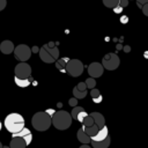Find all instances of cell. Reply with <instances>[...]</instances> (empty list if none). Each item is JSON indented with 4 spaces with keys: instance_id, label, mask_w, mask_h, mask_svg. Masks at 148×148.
<instances>
[{
    "instance_id": "cell-36",
    "label": "cell",
    "mask_w": 148,
    "mask_h": 148,
    "mask_svg": "<svg viewBox=\"0 0 148 148\" xmlns=\"http://www.w3.org/2000/svg\"><path fill=\"white\" fill-rule=\"evenodd\" d=\"M80 148H91V147L89 146V143H82V146Z\"/></svg>"
},
{
    "instance_id": "cell-25",
    "label": "cell",
    "mask_w": 148,
    "mask_h": 148,
    "mask_svg": "<svg viewBox=\"0 0 148 148\" xmlns=\"http://www.w3.org/2000/svg\"><path fill=\"white\" fill-rule=\"evenodd\" d=\"M84 83H86V86H87V88L88 89H92V88H95L96 87V81H95V79L94 77H88L86 81H84Z\"/></svg>"
},
{
    "instance_id": "cell-27",
    "label": "cell",
    "mask_w": 148,
    "mask_h": 148,
    "mask_svg": "<svg viewBox=\"0 0 148 148\" xmlns=\"http://www.w3.org/2000/svg\"><path fill=\"white\" fill-rule=\"evenodd\" d=\"M76 89H77V90H81V91H84V90H87V86H86L84 82H80V83L76 86Z\"/></svg>"
},
{
    "instance_id": "cell-2",
    "label": "cell",
    "mask_w": 148,
    "mask_h": 148,
    "mask_svg": "<svg viewBox=\"0 0 148 148\" xmlns=\"http://www.w3.org/2000/svg\"><path fill=\"white\" fill-rule=\"evenodd\" d=\"M5 127L12 134L16 133L24 127V118L20 113H9L5 118Z\"/></svg>"
},
{
    "instance_id": "cell-24",
    "label": "cell",
    "mask_w": 148,
    "mask_h": 148,
    "mask_svg": "<svg viewBox=\"0 0 148 148\" xmlns=\"http://www.w3.org/2000/svg\"><path fill=\"white\" fill-rule=\"evenodd\" d=\"M103 3L108 8H113L119 3V0H103Z\"/></svg>"
},
{
    "instance_id": "cell-9",
    "label": "cell",
    "mask_w": 148,
    "mask_h": 148,
    "mask_svg": "<svg viewBox=\"0 0 148 148\" xmlns=\"http://www.w3.org/2000/svg\"><path fill=\"white\" fill-rule=\"evenodd\" d=\"M103 72H104V67L99 62H91L88 66V74L91 77H94V79L102 76L103 75Z\"/></svg>"
},
{
    "instance_id": "cell-22",
    "label": "cell",
    "mask_w": 148,
    "mask_h": 148,
    "mask_svg": "<svg viewBox=\"0 0 148 148\" xmlns=\"http://www.w3.org/2000/svg\"><path fill=\"white\" fill-rule=\"evenodd\" d=\"M81 124H82V126H91V125L94 124V119H92V117H91L90 114H87V116L82 119Z\"/></svg>"
},
{
    "instance_id": "cell-43",
    "label": "cell",
    "mask_w": 148,
    "mask_h": 148,
    "mask_svg": "<svg viewBox=\"0 0 148 148\" xmlns=\"http://www.w3.org/2000/svg\"><path fill=\"white\" fill-rule=\"evenodd\" d=\"M2 148H9V147H7V146H5V147H2Z\"/></svg>"
},
{
    "instance_id": "cell-26",
    "label": "cell",
    "mask_w": 148,
    "mask_h": 148,
    "mask_svg": "<svg viewBox=\"0 0 148 148\" xmlns=\"http://www.w3.org/2000/svg\"><path fill=\"white\" fill-rule=\"evenodd\" d=\"M87 114H88V113H87L84 110H82V111H81V112H80V113L76 116V120H79V121L81 123V121H82V119H83V118H84Z\"/></svg>"
},
{
    "instance_id": "cell-17",
    "label": "cell",
    "mask_w": 148,
    "mask_h": 148,
    "mask_svg": "<svg viewBox=\"0 0 148 148\" xmlns=\"http://www.w3.org/2000/svg\"><path fill=\"white\" fill-rule=\"evenodd\" d=\"M90 96H91V98H92L94 103H96V104H98V103H101V102L103 101V96L101 95L99 90H98V89H96V88L90 89Z\"/></svg>"
},
{
    "instance_id": "cell-40",
    "label": "cell",
    "mask_w": 148,
    "mask_h": 148,
    "mask_svg": "<svg viewBox=\"0 0 148 148\" xmlns=\"http://www.w3.org/2000/svg\"><path fill=\"white\" fill-rule=\"evenodd\" d=\"M145 57H146V58H148V52H146V53H145Z\"/></svg>"
},
{
    "instance_id": "cell-1",
    "label": "cell",
    "mask_w": 148,
    "mask_h": 148,
    "mask_svg": "<svg viewBox=\"0 0 148 148\" xmlns=\"http://www.w3.org/2000/svg\"><path fill=\"white\" fill-rule=\"evenodd\" d=\"M51 124L59 131H65L72 125V117L65 110L56 111L51 117Z\"/></svg>"
},
{
    "instance_id": "cell-18",
    "label": "cell",
    "mask_w": 148,
    "mask_h": 148,
    "mask_svg": "<svg viewBox=\"0 0 148 148\" xmlns=\"http://www.w3.org/2000/svg\"><path fill=\"white\" fill-rule=\"evenodd\" d=\"M82 130H83V131L91 138V136H94V135L98 132L99 128H98V126H97L96 124H92L91 126H82Z\"/></svg>"
},
{
    "instance_id": "cell-14",
    "label": "cell",
    "mask_w": 148,
    "mask_h": 148,
    "mask_svg": "<svg viewBox=\"0 0 148 148\" xmlns=\"http://www.w3.org/2000/svg\"><path fill=\"white\" fill-rule=\"evenodd\" d=\"M0 51L3 54H10L14 51V44L10 40H3L0 43Z\"/></svg>"
},
{
    "instance_id": "cell-3",
    "label": "cell",
    "mask_w": 148,
    "mask_h": 148,
    "mask_svg": "<svg viewBox=\"0 0 148 148\" xmlns=\"http://www.w3.org/2000/svg\"><path fill=\"white\" fill-rule=\"evenodd\" d=\"M32 127L39 132H44L51 126V116H49L45 111L36 112L31 118Z\"/></svg>"
},
{
    "instance_id": "cell-28",
    "label": "cell",
    "mask_w": 148,
    "mask_h": 148,
    "mask_svg": "<svg viewBox=\"0 0 148 148\" xmlns=\"http://www.w3.org/2000/svg\"><path fill=\"white\" fill-rule=\"evenodd\" d=\"M112 9H113V12H114L116 14H121V12H123V9H124V8H123L121 6H119V5H117V6H116V7H113Z\"/></svg>"
},
{
    "instance_id": "cell-34",
    "label": "cell",
    "mask_w": 148,
    "mask_h": 148,
    "mask_svg": "<svg viewBox=\"0 0 148 148\" xmlns=\"http://www.w3.org/2000/svg\"><path fill=\"white\" fill-rule=\"evenodd\" d=\"M45 112H46V113H47V114H49V116H51V117H52V116H53V113H54V112H56V111H54V110H53V109H49V110H46V111H45Z\"/></svg>"
},
{
    "instance_id": "cell-33",
    "label": "cell",
    "mask_w": 148,
    "mask_h": 148,
    "mask_svg": "<svg viewBox=\"0 0 148 148\" xmlns=\"http://www.w3.org/2000/svg\"><path fill=\"white\" fill-rule=\"evenodd\" d=\"M127 21H128V17H127L126 15H124V16H121V17H120V22H121V23H124V24H125V23H127Z\"/></svg>"
},
{
    "instance_id": "cell-16",
    "label": "cell",
    "mask_w": 148,
    "mask_h": 148,
    "mask_svg": "<svg viewBox=\"0 0 148 148\" xmlns=\"http://www.w3.org/2000/svg\"><path fill=\"white\" fill-rule=\"evenodd\" d=\"M76 136H77V140L81 142V143H90V136L82 130V128H80L79 131H77V133H76Z\"/></svg>"
},
{
    "instance_id": "cell-10",
    "label": "cell",
    "mask_w": 148,
    "mask_h": 148,
    "mask_svg": "<svg viewBox=\"0 0 148 148\" xmlns=\"http://www.w3.org/2000/svg\"><path fill=\"white\" fill-rule=\"evenodd\" d=\"M12 136H20V138L24 139V141H25L27 146H28V145H30V143H31V140H32V134H31L30 130H28L27 127H23L21 131L16 132V133H13V134H12Z\"/></svg>"
},
{
    "instance_id": "cell-11",
    "label": "cell",
    "mask_w": 148,
    "mask_h": 148,
    "mask_svg": "<svg viewBox=\"0 0 148 148\" xmlns=\"http://www.w3.org/2000/svg\"><path fill=\"white\" fill-rule=\"evenodd\" d=\"M9 148H27V143H25L24 139H22L20 136H12Z\"/></svg>"
},
{
    "instance_id": "cell-19",
    "label": "cell",
    "mask_w": 148,
    "mask_h": 148,
    "mask_svg": "<svg viewBox=\"0 0 148 148\" xmlns=\"http://www.w3.org/2000/svg\"><path fill=\"white\" fill-rule=\"evenodd\" d=\"M69 59L68 58H58L54 62H56V67L59 69V71H61V72H66L65 71V68H66V64H67V61H68Z\"/></svg>"
},
{
    "instance_id": "cell-30",
    "label": "cell",
    "mask_w": 148,
    "mask_h": 148,
    "mask_svg": "<svg viewBox=\"0 0 148 148\" xmlns=\"http://www.w3.org/2000/svg\"><path fill=\"white\" fill-rule=\"evenodd\" d=\"M68 103H69V105H71V106H75V105L77 104V98L73 97V98H71V99H69V102H68Z\"/></svg>"
},
{
    "instance_id": "cell-5",
    "label": "cell",
    "mask_w": 148,
    "mask_h": 148,
    "mask_svg": "<svg viewBox=\"0 0 148 148\" xmlns=\"http://www.w3.org/2000/svg\"><path fill=\"white\" fill-rule=\"evenodd\" d=\"M83 64L79 60V59H69L66 64V68L65 71L73 77H77L83 73Z\"/></svg>"
},
{
    "instance_id": "cell-37",
    "label": "cell",
    "mask_w": 148,
    "mask_h": 148,
    "mask_svg": "<svg viewBox=\"0 0 148 148\" xmlns=\"http://www.w3.org/2000/svg\"><path fill=\"white\" fill-rule=\"evenodd\" d=\"M38 51H39V49H38L37 46H35V47L32 49V52H38Z\"/></svg>"
},
{
    "instance_id": "cell-42",
    "label": "cell",
    "mask_w": 148,
    "mask_h": 148,
    "mask_svg": "<svg viewBox=\"0 0 148 148\" xmlns=\"http://www.w3.org/2000/svg\"><path fill=\"white\" fill-rule=\"evenodd\" d=\"M2 147H3V146H2V143L0 142V148H2Z\"/></svg>"
},
{
    "instance_id": "cell-21",
    "label": "cell",
    "mask_w": 148,
    "mask_h": 148,
    "mask_svg": "<svg viewBox=\"0 0 148 148\" xmlns=\"http://www.w3.org/2000/svg\"><path fill=\"white\" fill-rule=\"evenodd\" d=\"M73 94H74V97H75V98L81 99V98H84V97L87 96V90L81 91V90H77L76 87H74V89H73Z\"/></svg>"
},
{
    "instance_id": "cell-38",
    "label": "cell",
    "mask_w": 148,
    "mask_h": 148,
    "mask_svg": "<svg viewBox=\"0 0 148 148\" xmlns=\"http://www.w3.org/2000/svg\"><path fill=\"white\" fill-rule=\"evenodd\" d=\"M124 50H125V52H128V51H130L131 49H130V46H126V47H125Z\"/></svg>"
},
{
    "instance_id": "cell-29",
    "label": "cell",
    "mask_w": 148,
    "mask_h": 148,
    "mask_svg": "<svg viewBox=\"0 0 148 148\" xmlns=\"http://www.w3.org/2000/svg\"><path fill=\"white\" fill-rule=\"evenodd\" d=\"M142 13L146 15V16H148V2L147 3H145V5H142Z\"/></svg>"
},
{
    "instance_id": "cell-12",
    "label": "cell",
    "mask_w": 148,
    "mask_h": 148,
    "mask_svg": "<svg viewBox=\"0 0 148 148\" xmlns=\"http://www.w3.org/2000/svg\"><path fill=\"white\" fill-rule=\"evenodd\" d=\"M108 135H109V130H108V127L104 125V126H103L102 128H99L98 132H97L94 136H91L90 139H91L92 141H101V140H104Z\"/></svg>"
},
{
    "instance_id": "cell-13",
    "label": "cell",
    "mask_w": 148,
    "mask_h": 148,
    "mask_svg": "<svg viewBox=\"0 0 148 148\" xmlns=\"http://www.w3.org/2000/svg\"><path fill=\"white\" fill-rule=\"evenodd\" d=\"M90 116L94 119V124H96L98 126V128H102L105 125V118H104V116L102 113H99V112H91Z\"/></svg>"
},
{
    "instance_id": "cell-7",
    "label": "cell",
    "mask_w": 148,
    "mask_h": 148,
    "mask_svg": "<svg viewBox=\"0 0 148 148\" xmlns=\"http://www.w3.org/2000/svg\"><path fill=\"white\" fill-rule=\"evenodd\" d=\"M14 56L20 61H27L31 56V49L25 44H20L14 47Z\"/></svg>"
},
{
    "instance_id": "cell-6",
    "label": "cell",
    "mask_w": 148,
    "mask_h": 148,
    "mask_svg": "<svg viewBox=\"0 0 148 148\" xmlns=\"http://www.w3.org/2000/svg\"><path fill=\"white\" fill-rule=\"evenodd\" d=\"M119 64H120V59L116 53H108V54H105L103 57V60H102L103 67L105 69H108V71L117 69Z\"/></svg>"
},
{
    "instance_id": "cell-15",
    "label": "cell",
    "mask_w": 148,
    "mask_h": 148,
    "mask_svg": "<svg viewBox=\"0 0 148 148\" xmlns=\"http://www.w3.org/2000/svg\"><path fill=\"white\" fill-rule=\"evenodd\" d=\"M110 141H111L110 135H108L104 140H101V141H92V140H90L92 148H108L110 146Z\"/></svg>"
},
{
    "instance_id": "cell-31",
    "label": "cell",
    "mask_w": 148,
    "mask_h": 148,
    "mask_svg": "<svg viewBox=\"0 0 148 148\" xmlns=\"http://www.w3.org/2000/svg\"><path fill=\"white\" fill-rule=\"evenodd\" d=\"M119 6H121L123 8H125L127 5H128V0H119Z\"/></svg>"
},
{
    "instance_id": "cell-4",
    "label": "cell",
    "mask_w": 148,
    "mask_h": 148,
    "mask_svg": "<svg viewBox=\"0 0 148 148\" xmlns=\"http://www.w3.org/2000/svg\"><path fill=\"white\" fill-rule=\"evenodd\" d=\"M39 58L46 64H52L59 58V50L57 46H50L49 44L43 45L39 49Z\"/></svg>"
},
{
    "instance_id": "cell-35",
    "label": "cell",
    "mask_w": 148,
    "mask_h": 148,
    "mask_svg": "<svg viewBox=\"0 0 148 148\" xmlns=\"http://www.w3.org/2000/svg\"><path fill=\"white\" fill-rule=\"evenodd\" d=\"M147 2H148V0H136V3H141V5H145Z\"/></svg>"
},
{
    "instance_id": "cell-39",
    "label": "cell",
    "mask_w": 148,
    "mask_h": 148,
    "mask_svg": "<svg viewBox=\"0 0 148 148\" xmlns=\"http://www.w3.org/2000/svg\"><path fill=\"white\" fill-rule=\"evenodd\" d=\"M136 5H138L139 8H142V5H141V3H136Z\"/></svg>"
},
{
    "instance_id": "cell-41",
    "label": "cell",
    "mask_w": 148,
    "mask_h": 148,
    "mask_svg": "<svg viewBox=\"0 0 148 148\" xmlns=\"http://www.w3.org/2000/svg\"><path fill=\"white\" fill-rule=\"evenodd\" d=\"M1 127H2V124H1V121H0V131H1Z\"/></svg>"
},
{
    "instance_id": "cell-8",
    "label": "cell",
    "mask_w": 148,
    "mask_h": 148,
    "mask_svg": "<svg viewBox=\"0 0 148 148\" xmlns=\"http://www.w3.org/2000/svg\"><path fill=\"white\" fill-rule=\"evenodd\" d=\"M15 76L20 77V79H28L31 76V67L29 64H27L25 61H21L20 64H17L15 66L14 69Z\"/></svg>"
},
{
    "instance_id": "cell-23",
    "label": "cell",
    "mask_w": 148,
    "mask_h": 148,
    "mask_svg": "<svg viewBox=\"0 0 148 148\" xmlns=\"http://www.w3.org/2000/svg\"><path fill=\"white\" fill-rule=\"evenodd\" d=\"M82 110H84V109L81 108V106H77V105L73 106V110H72V112H71V117H72V119H75V120H76V116H77Z\"/></svg>"
},
{
    "instance_id": "cell-20",
    "label": "cell",
    "mask_w": 148,
    "mask_h": 148,
    "mask_svg": "<svg viewBox=\"0 0 148 148\" xmlns=\"http://www.w3.org/2000/svg\"><path fill=\"white\" fill-rule=\"evenodd\" d=\"M14 81H15V83L18 86V87H22V88H25V87H28L29 84H30V82L32 81V79L31 77H28V79H20V77H14Z\"/></svg>"
},
{
    "instance_id": "cell-32",
    "label": "cell",
    "mask_w": 148,
    "mask_h": 148,
    "mask_svg": "<svg viewBox=\"0 0 148 148\" xmlns=\"http://www.w3.org/2000/svg\"><path fill=\"white\" fill-rule=\"evenodd\" d=\"M6 6H7V0H0V10L5 9Z\"/></svg>"
}]
</instances>
